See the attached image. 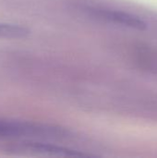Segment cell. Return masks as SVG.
Wrapping results in <instances>:
<instances>
[{
	"mask_svg": "<svg viewBox=\"0 0 157 158\" xmlns=\"http://www.w3.org/2000/svg\"><path fill=\"white\" fill-rule=\"evenodd\" d=\"M64 132L61 130L52 127L37 125L33 123L2 120L0 119V140L22 137H37V136H58Z\"/></svg>",
	"mask_w": 157,
	"mask_h": 158,
	"instance_id": "1",
	"label": "cell"
},
{
	"mask_svg": "<svg viewBox=\"0 0 157 158\" xmlns=\"http://www.w3.org/2000/svg\"><path fill=\"white\" fill-rule=\"evenodd\" d=\"M11 151H14L17 154L22 155H31V156H60V157H76L83 156L84 155L74 150L67 149L64 147L56 146L48 143H35L23 141L18 143L16 145L11 147Z\"/></svg>",
	"mask_w": 157,
	"mask_h": 158,
	"instance_id": "2",
	"label": "cell"
},
{
	"mask_svg": "<svg viewBox=\"0 0 157 158\" xmlns=\"http://www.w3.org/2000/svg\"><path fill=\"white\" fill-rule=\"evenodd\" d=\"M98 15L105 17V19H108L110 20L125 24L127 26L138 29V30H145L146 29V23H144L143 20H141L139 18L124 13L119 11H110V10H95Z\"/></svg>",
	"mask_w": 157,
	"mask_h": 158,
	"instance_id": "3",
	"label": "cell"
},
{
	"mask_svg": "<svg viewBox=\"0 0 157 158\" xmlns=\"http://www.w3.org/2000/svg\"><path fill=\"white\" fill-rule=\"evenodd\" d=\"M30 31L24 26L0 22V39H19L29 35Z\"/></svg>",
	"mask_w": 157,
	"mask_h": 158,
	"instance_id": "4",
	"label": "cell"
}]
</instances>
